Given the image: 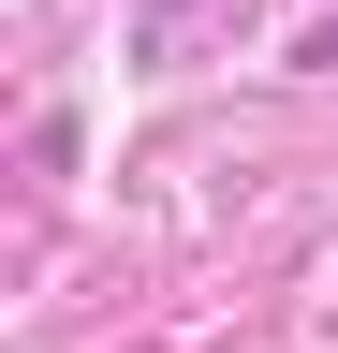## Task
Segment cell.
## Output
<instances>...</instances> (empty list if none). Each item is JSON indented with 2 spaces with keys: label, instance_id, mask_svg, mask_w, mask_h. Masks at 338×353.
<instances>
[{
  "label": "cell",
  "instance_id": "7a4b0ae2",
  "mask_svg": "<svg viewBox=\"0 0 338 353\" xmlns=\"http://www.w3.org/2000/svg\"><path fill=\"white\" fill-rule=\"evenodd\" d=\"M294 59H338V15H324V30H309V44H294Z\"/></svg>",
  "mask_w": 338,
  "mask_h": 353
},
{
  "label": "cell",
  "instance_id": "6da1fadb",
  "mask_svg": "<svg viewBox=\"0 0 338 353\" xmlns=\"http://www.w3.org/2000/svg\"><path fill=\"white\" fill-rule=\"evenodd\" d=\"M177 15H191V0H147V44H177Z\"/></svg>",
  "mask_w": 338,
  "mask_h": 353
}]
</instances>
